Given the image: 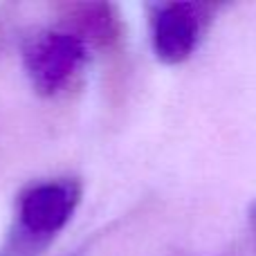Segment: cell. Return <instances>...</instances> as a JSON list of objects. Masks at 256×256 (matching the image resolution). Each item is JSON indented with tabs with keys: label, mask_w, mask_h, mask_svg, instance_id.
Masks as SVG:
<instances>
[{
	"label": "cell",
	"mask_w": 256,
	"mask_h": 256,
	"mask_svg": "<svg viewBox=\"0 0 256 256\" xmlns=\"http://www.w3.org/2000/svg\"><path fill=\"white\" fill-rule=\"evenodd\" d=\"M86 58L84 40L72 34H50L38 36L25 50V68L32 76V84L38 92L52 94L61 90L74 76Z\"/></svg>",
	"instance_id": "cell-2"
},
{
	"label": "cell",
	"mask_w": 256,
	"mask_h": 256,
	"mask_svg": "<svg viewBox=\"0 0 256 256\" xmlns=\"http://www.w3.org/2000/svg\"><path fill=\"white\" fill-rule=\"evenodd\" d=\"M202 7L189 2L164 4L153 20V48L164 63L191 56L202 32Z\"/></svg>",
	"instance_id": "cell-3"
},
{
	"label": "cell",
	"mask_w": 256,
	"mask_h": 256,
	"mask_svg": "<svg viewBox=\"0 0 256 256\" xmlns=\"http://www.w3.org/2000/svg\"><path fill=\"white\" fill-rule=\"evenodd\" d=\"M81 198V189L72 180H56L36 184L20 198V232L48 243L72 218Z\"/></svg>",
	"instance_id": "cell-1"
}]
</instances>
